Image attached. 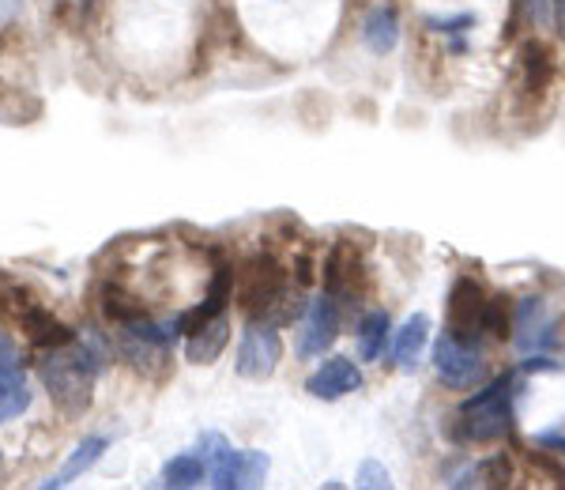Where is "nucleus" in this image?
<instances>
[{
	"label": "nucleus",
	"instance_id": "nucleus-7",
	"mask_svg": "<svg viewBox=\"0 0 565 490\" xmlns=\"http://www.w3.org/2000/svg\"><path fill=\"white\" fill-rule=\"evenodd\" d=\"M487 302L490 298L482 295V287L476 279H468V276L457 279L449 290V332L457 335V340L476 343L482 321H487Z\"/></svg>",
	"mask_w": 565,
	"mask_h": 490
},
{
	"label": "nucleus",
	"instance_id": "nucleus-23",
	"mask_svg": "<svg viewBox=\"0 0 565 490\" xmlns=\"http://www.w3.org/2000/svg\"><path fill=\"white\" fill-rule=\"evenodd\" d=\"M513 15H524L532 26H546L554 20V0H513Z\"/></svg>",
	"mask_w": 565,
	"mask_h": 490
},
{
	"label": "nucleus",
	"instance_id": "nucleus-26",
	"mask_svg": "<svg viewBox=\"0 0 565 490\" xmlns=\"http://www.w3.org/2000/svg\"><path fill=\"white\" fill-rule=\"evenodd\" d=\"M540 446H546L551 452H562V457H565V438H562V434H540Z\"/></svg>",
	"mask_w": 565,
	"mask_h": 490
},
{
	"label": "nucleus",
	"instance_id": "nucleus-15",
	"mask_svg": "<svg viewBox=\"0 0 565 490\" xmlns=\"http://www.w3.org/2000/svg\"><path fill=\"white\" fill-rule=\"evenodd\" d=\"M426 340H430V317L426 313H415L407 317V324L399 329L396 343H392V359H396L399 370H415L418 355H423Z\"/></svg>",
	"mask_w": 565,
	"mask_h": 490
},
{
	"label": "nucleus",
	"instance_id": "nucleus-16",
	"mask_svg": "<svg viewBox=\"0 0 565 490\" xmlns=\"http://www.w3.org/2000/svg\"><path fill=\"white\" fill-rule=\"evenodd\" d=\"M23 329H26V340L34 343L39 351H53V348H65V343H72L76 340V332L68 329V324H61L57 317H50L39 306L31 317L23 321Z\"/></svg>",
	"mask_w": 565,
	"mask_h": 490
},
{
	"label": "nucleus",
	"instance_id": "nucleus-17",
	"mask_svg": "<svg viewBox=\"0 0 565 490\" xmlns=\"http://www.w3.org/2000/svg\"><path fill=\"white\" fill-rule=\"evenodd\" d=\"M385 343H388V313L370 310L359 321V355H362V362H377L381 355H385Z\"/></svg>",
	"mask_w": 565,
	"mask_h": 490
},
{
	"label": "nucleus",
	"instance_id": "nucleus-20",
	"mask_svg": "<svg viewBox=\"0 0 565 490\" xmlns=\"http://www.w3.org/2000/svg\"><path fill=\"white\" fill-rule=\"evenodd\" d=\"M103 313L109 317V321H117V324H132V321H140V317H143V302H140V298H132V295H125V290L109 287L106 298H103Z\"/></svg>",
	"mask_w": 565,
	"mask_h": 490
},
{
	"label": "nucleus",
	"instance_id": "nucleus-19",
	"mask_svg": "<svg viewBox=\"0 0 565 490\" xmlns=\"http://www.w3.org/2000/svg\"><path fill=\"white\" fill-rule=\"evenodd\" d=\"M551 76H554L551 50H546L543 42H527L524 45V84L532 90H546L551 87Z\"/></svg>",
	"mask_w": 565,
	"mask_h": 490
},
{
	"label": "nucleus",
	"instance_id": "nucleus-10",
	"mask_svg": "<svg viewBox=\"0 0 565 490\" xmlns=\"http://www.w3.org/2000/svg\"><path fill=\"white\" fill-rule=\"evenodd\" d=\"M362 42H366L370 53H392L399 45V15L392 4H373L366 15H362Z\"/></svg>",
	"mask_w": 565,
	"mask_h": 490
},
{
	"label": "nucleus",
	"instance_id": "nucleus-2",
	"mask_svg": "<svg viewBox=\"0 0 565 490\" xmlns=\"http://www.w3.org/2000/svg\"><path fill=\"white\" fill-rule=\"evenodd\" d=\"M200 457L207 465V479L215 490H242V487H260L268 476V457L253 449H234L223 434H204L200 438Z\"/></svg>",
	"mask_w": 565,
	"mask_h": 490
},
{
	"label": "nucleus",
	"instance_id": "nucleus-25",
	"mask_svg": "<svg viewBox=\"0 0 565 490\" xmlns=\"http://www.w3.org/2000/svg\"><path fill=\"white\" fill-rule=\"evenodd\" d=\"M434 31H441V34H460V31H468V26H476V15H452V20H430Z\"/></svg>",
	"mask_w": 565,
	"mask_h": 490
},
{
	"label": "nucleus",
	"instance_id": "nucleus-5",
	"mask_svg": "<svg viewBox=\"0 0 565 490\" xmlns=\"http://www.w3.org/2000/svg\"><path fill=\"white\" fill-rule=\"evenodd\" d=\"M279 359H282V340H279L276 324L249 321V329H245L242 343H238V362H234L238 374L245 381H264V377L276 374Z\"/></svg>",
	"mask_w": 565,
	"mask_h": 490
},
{
	"label": "nucleus",
	"instance_id": "nucleus-9",
	"mask_svg": "<svg viewBox=\"0 0 565 490\" xmlns=\"http://www.w3.org/2000/svg\"><path fill=\"white\" fill-rule=\"evenodd\" d=\"M306 388H309V396H317V401H340V396L359 393L362 388V370L354 366L351 359L332 355L317 366V374L306 381Z\"/></svg>",
	"mask_w": 565,
	"mask_h": 490
},
{
	"label": "nucleus",
	"instance_id": "nucleus-11",
	"mask_svg": "<svg viewBox=\"0 0 565 490\" xmlns=\"http://www.w3.org/2000/svg\"><path fill=\"white\" fill-rule=\"evenodd\" d=\"M513 340L521 351H532L540 348V343L551 340V321H546V310H543V298L527 295L521 306H516L513 313Z\"/></svg>",
	"mask_w": 565,
	"mask_h": 490
},
{
	"label": "nucleus",
	"instance_id": "nucleus-24",
	"mask_svg": "<svg viewBox=\"0 0 565 490\" xmlns=\"http://www.w3.org/2000/svg\"><path fill=\"white\" fill-rule=\"evenodd\" d=\"M359 487H370V490H388L392 487V476L385 465H377V460H362L359 468Z\"/></svg>",
	"mask_w": 565,
	"mask_h": 490
},
{
	"label": "nucleus",
	"instance_id": "nucleus-6",
	"mask_svg": "<svg viewBox=\"0 0 565 490\" xmlns=\"http://www.w3.org/2000/svg\"><path fill=\"white\" fill-rule=\"evenodd\" d=\"M31 407V388H26L23 355L12 335L0 332V423L15 419Z\"/></svg>",
	"mask_w": 565,
	"mask_h": 490
},
{
	"label": "nucleus",
	"instance_id": "nucleus-13",
	"mask_svg": "<svg viewBox=\"0 0 565 490\" xmlns=\"http://www.w3.org/2000/svg\"><path fill=\"white\" fill-rule=\"evenodd\" d=\"M106 446H109V438L106 434H90V438H84L76 446V452L68 457V465L57 471V476H50V479H42V487L45 490H57V487H68L72 479H79L84 476L87 468H95L98 465V457L106 452Z\"/></svg>",
	"mask_w": 565,
	"mask_h": 490
},
{
	"label": "nucleus",
	"instance_id": "nucleus-18",
	"mask_svg": "<svg viewBox=\"0 0 565 490\" xmlns=\"http://www.w3.org/2000/svg\"><path fill=\"white\" fill-rule=\"evenodd\" d=\"M207 476V465L200 452H181V457L167 460L162 468V487H178V490H189V487H200Z\"/></svg>",
	"mask_w": 565,
	"mask_h": 490
},
{
	"label": "nucleus",
	"instance_id": "nucleus-4",
	"mask_svg": "<svg viewBox=\"0 0 565 490\" xmlns=\"http://www.w3.org/2000/svg\"><path fill=\"white\" fill-rule=\"evenodd\" d=\"M434 366H437V377L449 388H471V385H479V381H487L490 374L487 359H482V351L476 343L457 340L452 332H445L441 340L434 343Z\"/></svg>",
	"mask_w": 565,
	"mask_h": 490
},
{
	"label": "nucleus",
	"instance_id": "nucleus-14",
	"mask_svg": "<svg viewBox=\"0 0 565 490\" xmlns=\"http://www.w3.org/2000/svg\"><path fill=\"white\" fill-rule=\"evenodd\" d=\"M354 271H359L354 249L348 242H340L324 260V290L332 298H354Z\"/></svg>",
	"mask_w": 565,
	"mask_h": 490
},
{
	"label": "nucleus",
	"instance_id": "nucleus-22",
	"mask_svg": "<svg viewBox=\"0 0 565 490\" xmlns=\"http://www.w3.org/2000/svg\"><path fill=\"white\" fill-rule=\"evenodd\" d=\"M482 329L494 335V340H505V335L513 332V313H509L505 298H490V302H487V321H482Z\"/></svg>",
	"mask_w": 565,
	"mask_h": 490
},
{
	"label": "nucleus",
	"instance_id": "nucleus-28",
	"mask_svg": "<svg viewBox=\"0 0 565 490\" xmlns=\"http://www.w3.org/2000/svg\"><path fill=\"white\" fill-rule=\"evenodd\" d=\"M90 4H95V0H84V12H90Z\"/></svg>",
	"mask_w": 565,
	"mask_h": 490
},
{
	"label": "nucleus",
	"instance_id": "nucleus-1",
	"mask_svg": "<svg viewBox=\"0 0 565 490\" xmlns=\"http://www.w3.org/2000/svg\"><path fill=\"white\" fill-rule=\"evenodd\" d=\"M103 370V348L95 340H72L65 348L45 351L39 377L50 401L65 415H84L90 407V385Z\"/></svg>",
	"mask_w": 565,
	"mask_h": 490
},
{
	"label": "nucleus",
	"instance_id": "nucleus-27",
	"mask_svg": "<svg viewBox=\"0 0 565 490\" xmlns=\"http://www.w3.org/2000/svg\"><path fill=\"white\" fill-rule=\"evenodd\" d=\"M554 20H558V31L565 34V0H554Z\"/></svg>",
	"mask_w": 565,
	"mask_h": 490
},
{
	"label": "nucleus",
	"instance_id": "nucleus-8",
	"mask_svg": "<svg viewBox=\"0 0 565 490\" xmlns=\"http://www.w3.org/2000/svg\"><path fill=\"white\" fill-rule=\"evenodd\" d=\"M335 335H340V310H335V298L324 290L306 310V329H302V343H298V355L302 359L324 355L335 343Z\"/></svg>",
	"mask_w": 565,
	"mask_h": 490
},
{
	"label": "nucleus",
	"instance_id": "nucleus-12",
	"mask_svg": "<svg viewBox=\"0 0 565 490\" xmlns=\"http://www.w3.org/2000/svg\"><path fill=\"white\" fill-rule=\"evenodd\" d=\"M226 340H231V324H226V313H218L215 321H207L204 329L189 332L185 340V359L196 362V366H212V362L223 355Z\"/></svg>",
	"mask_w": 565,
	"mask_h": 490
},
{
	"label": "nucleus",
	"instance_id": "nucleus-21",
	"mask_svg": "<svg viewBox=\"0 0 565 490\" xmlns=\"http://www.w3.org/2000/svg\"><path fill=\"white\" fill-rule=\"evenodd\" d=\"M476 476L482 487H509V479H513V465L505 460V452H498V457H487L482 465H476Z\"/></svg>",
	"mask_w": 565,
	"mask_h": 490
},
{
	"label": "nucleus",
	"instance_id": "nucleus-3",
	"mask_svg": "<svg viewBox=\"0 0 565 490\" xmlns=\"http://www.w3.org/2000/svg\"><path fill=\"white\" fill-rule=\"evenodd\" d=\"M509 396H513V377L501 374L490 381L487 388H479L476 396H468L460 407V438L468 441H498L513 430V407H509Z\"/></svg>",
	"mask_w": 565,
	"mask_h": 490
}]
</instances>
